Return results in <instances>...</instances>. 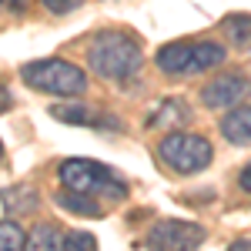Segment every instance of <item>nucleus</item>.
Wrapping results in <instances>:
<instances>
[{
    "label": "nucleus",
    "mask_w": 251,
    "mask_h": 251,
    "mask_svg": "<svg viewBox=\"0 0 251 251\" xmlns=\"http://www.w3.org/2000/svg\"><path fill=\"white\" fill-rule=\"evenodd\" d=\"M40 3H44L50 14H71V10H74V7H80L84 0H40Z\"/></svg>",
    "instance_id": "nucleus-17"
},
{
    "label": "nucleus",
    "mask_w": 251,
    "mask_h": 251,
    "mask_svg": "<svg viewBox=\"0 0 251 251\" xmlns=\"http://www.w3.org/2000/svg\"><path fill=\"white\" fill-rule=\"evenodd\" d=\"M10 107H14V97H10V91L0 84V114H3V111H10Z\"/></svg>",
    "instance_id": "nucleus-20"
},
{
    "label": "nucleus",
    "mask_w": 251,
    "mask_h": 251,
    "mask_svg": "<svg viewBox=\"0 0 251 251\" xmlns=\"http://www.w3.org/2000/svg\"><path fill=\"white\" fill-rule=\"evenodd\" d=\"M144 64L141 40L127 30H100L87 47V67L104 80H127Z\"/></svg>",
    "instance_id": "nucleus-1"
},
{
    "label": "nucleus",
    "mask_w": 251,
    "mask_h": 251,
    "mask_svg": "<svg viewBox=\"0 0 251 251\" xmlns=\"http://www.w3.org/2000/svg\"><path fill=\"white\" fill-rule=\"evenodd\" d=\"M64 241H67V234L60 231L57 225L44 221V225H37L34 231L27 234L24 251H64Z\"/></svg>",
    "instance_id": "nucleus-11"
},
{
    "label": "nucleus",
    "mask_w": 251,
    "mask_h": 251,
    "mask_svg": "<svg viewBox=\"0 0 251 251\" xmlns=\"http://www.w3.org/2000/svg\"><path fill=\"white\" fill-rule=\"evenodd\" d=\"M57 177L64 188L80 194H91V198H100V201H124L127 198V181L107 168V164H97V161H87V157H71L57 168Z\"/></svg>",
    "instance_id": "nucleus-2"
},
{
    "label": "nucleus",
    "mask_w": 251,
    "mask_h": 251,
    "mask_svg": "<svg viewBox=\"0 0 251 251\" xmlns=\"http://www.w3.org/2000/svg\"><path fill=\"white\" fill-rule=\"evenodd\" d=\"M50 117H57L64 124H84V127H100V117L84 107V104H54L50 107Z\"/></svg>",
    "instance_id": "nucleus-14"
},
{
    "label": "nucleus",
    "mask_w": 251,
    "mask_h": 251,
    "mask_svg": "<svg viewBox=\"0 0 251 251\" xmlns=\"http://www.w3.org/2000/svg\"><path fill=\"white\" fill-rule=\"evenodd\" d=\"M24 241H27V234L20 231L17 221H0V251H24Z\"/></svg>",
    "instance_id": "nucleus-15"
},
{
    "label": "nucleus",
    "mask_w": 251,
    "mask_h": 251,
    "mask_svg": "<svg viewBox=\"0 0 251 251\" xmlns=\"http://www.w3.org/2000/svg\"><path fill=\"white\" fill-rule=\"evenodd\" d=\"M64 251H97V241L87 231H71L64 241Z\"/></svg>",
    "instance_id": "nucleus-16"
},
{
    "label": "nucleus",
    "mask_w": 251,
    "mask_h": 251,
    "mask_svg": "<svg viewBox=\"0 0 251 251\" xmlns=\"http://www.w3.org/2000/svg\"><path fill=\"white\" fill-rule=\"evenodd\" d=\"M27 0H0V17H14V14H24Z\"/></svg>",
    "instance_id": "nucleus-18"
},
{
    "label": "nucleus",
    "mask_w": 251,
    "mask_h": 251,
    "mask_svg": "<svg viewBox=\"0 0 251 251\" xmlns=\"http://www.w3.org/2000/svg\"><path fill=\"white\" fill-rule=\"evenodd\" d=\"M157 157L174 174H198L214 161V148H211V141L201 134L171 131L168 137L157 141Z\"/></svg>",
    "instance_id": "nucleus-5"
},
{
    "label": "nucleus",
    "mask_w": 251,
    "mask_h": 251,
    "mask_svg": "<svg viewBox=\"0 0 251 251\" xmlns=\"http://www.w3.org/2000/svg\"><path fill=\"white\" fill-rule=\"evenodd\" d=\"M238 188H241L245 194H251V161L241 168V171H238Z\"/></svg>",
    "instance_id": "nucleus-19"
},
{
    "label": "nucleus",
    "mask_w": 251,
    "mask_h": 251,
    "mask_svg": "<svg viewBox=\"0 0 251 251\" xmlns=\"http://www.w3.org/2000/svg\"><path fill=\"white\" fill-rule=\"evenodd\" d=\"M0 201H3L7 214H30L40 204L37 191H34L30 184H14V188H3V191H0Z\"/></svg>",
    "instance_id": "nucleus-12"
},
{
    "label": "nucleus",
    "mask_w": 251,
    "mask_h": 251,
    "mask_svg": "<svg viewBox=\"0 0 251 251\" xmlns=\"http://www.w3.org/2000/svg\"><path fill=\"white\" fill-rule=\"evenodd\" d=\"M231 251H251V241H234Z\"/></svg>",
    "instance_id": "nucleus-21"
},
{
    "label": "nucleus",
    "mask_w": 251,
    "mask_h": 251,
    "mask_svg": "<svg viewBox=\"0 0 251 251\" xmlns=\"http://www.w3.org/2000/svg\"><path fill=\"white\" fill-rule=\"evenodd\" d=\"M184 121H191V107L181 97H164L148 114V127H174V124H184Z\"/></svg>",
    "instance_id": "nucleus-9"
},
{
    "label": "nucleus",
    "mask_w": 251,
    "mask_h": 251,
    "mask_svg": "<svg viewBox=\"0 0 251 251\" xmlns=\"http://www.w3.org/2000/svg\"><path fill=\"white\" fill-rule=\"evenodd\" d=\"M24 84H30L40 94H54V97H77L87 91V74L77 64L60 57H44V60H30L20 67Z\"/></svg>",
    "instance_id": "nucleus-3"
},
{
    "label": "nucleus",
    "mask_w": 251,
    "mask_h": 251,
    "mask_svg": "<svg viewBox=\"0 0 251 251\" xmlns=\"http://www.w3.org/2000/svg\"><path fill=\"white\" fill-rule=\"evenodd\" d=\"M221 134L228 144H251V104H238L221 117Z\"/></svg>",
    "instance_id": "nucleus-8"
},
{
    "label": "nucleus",
    "mask_w": 251,
    "mask_h": 251,
    "mask_svg": "<svg viewBox=\"0 0 251 251\" xmlns=\"http://www.w3.org/2000/svg\"><path fill=\"white\" fill-rule=\"evenodd\" d=\"M228 57V50L214 40H174V44H164L157 50V67L164 74H204V71H214L221 67Z\"/></svg>",
    "instance_id": "nucleus-4"
},
{
    "label": "nucleus",
    "mask_w": 251,
    "mask_h": 251,
    "mask_svg": "<svg viewBox=\"0 0 251 251\" xmlns=\"http://www.w3.org/2000/svg\"><path fill=\"white\" fill-rule=\"evenodd\" d=\"M201 241H204V228L191 221H157L144 238L151 251H198Z\"/></svg>",
    "instance_id": "nucleus-6"
},
{
    "label": "nucleus",
    "mask_w": 251,
    "mask_h": 251,
    "mask_svg": "<svg viewBox=\"0 0 251 251\" xmlns=\"http://www.w3.org/2000/svg\"><path fill=\"white\" fill-rule=\"evenodd\" d=\"M64 211L71 214H80V218H104V208H100V198H91V194H80V191H71V188H60L54 194Z\"/></svg>",
    "instance_id": "nucleus-10"
},
{
    "label": "nucleus",
    "mask_w": 251,
    "mask_h": 251,
    "mask_svg": "<svg viewBox=\"0 0 251 251\" xmlns=\"http://www.w3.org/2000/svg\"><path fill=\"white\" fill-rule=\"evenodd\" d=\"M245 97H251V77L241 71H221L201 87V104L221 111V107H238Z\"/></svg>",
    "instance_id": "nucleus-7"
},
{
    "label": "nucleus",
    "mask_w": 251,
    "mask_h": 251,
    "mask_svg": "<svg viewBox=\"0 0 251 251\" xmlns=\"http://www.w3.org/2000/svg\"><path fill=\"white\" fill-rule=\"evenodd\" d=\"M0 157H3V144H0Z\"/></svg>",
    "instance_id": "nucleus-22"
},
{
    "label": "nucleus",
    "mask_w": 251,
    "mask_h": 251,
    "mask_svg": "<svg viewBox=\"0 0 251 251\" xmlns=\"http://www.w3.org/2000/svg\"><path fill=\"white\" fill-rule=\"evenodd\" d=\"M221 30L238 50H251V14H228L221 20Z\"/></svg>",
    "instance_id": "nucleus-13"
}]
</instances>
